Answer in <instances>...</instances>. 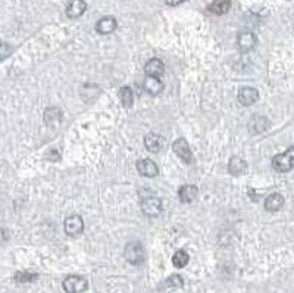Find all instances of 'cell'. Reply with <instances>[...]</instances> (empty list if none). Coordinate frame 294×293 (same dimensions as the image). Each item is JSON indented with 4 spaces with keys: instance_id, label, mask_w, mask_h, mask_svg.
<instances>
[{
    "instance_id": "1",
    "label": "cell",
    "mask_w": 294,
    "mask_h": 293,
    "mask_svg": "<svg viewBox=\"0 0 294 293\" xmlns=\"http://www.w3.org/2000/svg\"><path fill=\"white\" fill-rule=\"evenodd\" d=\"M272 166L278 172H288L294 166V147H288L287 152L275 155L272 158Z\"/></svg>"
},
{
    "instance_id": "2",
    "label": "cell",
    "mask_w": 294,
    "mask_h": 293,
    "mask_svg": "<svg viewBox=\"0 0 294 293\" xmlns=\"http://www.w3.org/2000/svg\"><path fill=\"white\" fill-rule=\"evenodd\" d=\"M124 257L132 265H140L144 261V249L140 242H129L125 246Z\"/></svg>"
},
{
    "instance_id": "3",
    "label": "cell",
    "mask_w": 294,
    "mask_h": 293,
    "mask_svg": "<svg viewBox=\"0 0 294 293\" xmlns=\"http://www.w3.org/2000/svg\"><path fill=\"white\" fill-rule=\"evenodd\" d=\"M62 286H63V290L66 293H83L87 290L89 283L81 275H69L63 280Z\"/></svg>"
},
{
    "instance_id": "4",
    "label": "cell",
    "mask_w": 294,
    "mask_h": 293,
    "mask_svg": "<svg viewBox=\"0 0 294 293\" xmlns=\"http://www.w3.org/2000/svg\"><path fill=\"white\" fill-rule=\"evenodd\" d=\"M84 231V221L80 215L72 214L65 220V233L71 238H77Z\"/></svg>"
},
{
    "instance_id": "5",
    "label": "cell",
    "mask_w": 294,
    "mask_h": 293,
    "mask_svg": "<svg viewBox=\"0 0 294 293\" xmlns=\"http://www.w3.org/2000/svg\"><path fill=\"white\" fill-rule=\"evenodd\" d=\"M141 211L147 217H158L162 212V202L159 198L150 196L141 201Z\"/></svg>"
},
{
    "instance_id": "6",
    "label": "cell",
    "mask_w": 294,
    "mask_h": 293,
    "mask_svg": "<svg viewBox=\"0 0 294 293\" xmlns=\"http://www.w3.org/2000/svg\"><path fill=\"white\" fill-rule=\"evenodd\" d=\"M172 149L175 152V155H178V158H181L185 164H190L193 161V155H191V149H190V145L187 143L185 139H178L174 142L172 145Z\"/></svg>"
},
{
    "instance_id": "7",
    "label": "cell",
    "mask_w": 294,
    "mask_h": 293,
    "mask_svg": "<svg viewBox=\"0 0 294 293\" xmlns=\"http://www.w3.org/2000/svg\"><path fill=\"white\" fill-rule=\"evenodd\" d=\"M257 44V38L253 33L250 31H244V33H240L239 37H237V46L241 52H250L256 47Z\"/></svg>"
},
{
    "instance_id": "8",
    "label": "cell",
    "mask_w": 294,
    "mask_h": 293,
    "mask_svg": "<svg viewBox=\"0 0 294 293\" xmlns=\"http://www.w3.org/2000/svg\"><path fill=\"white\" fill-rule=\"evenodd\" d=\"M260 94L255 87H241L239 92V100L243 106H250L259 100Z\"/></svg>"
},
{
    "instance_id": "9",
    "label": "cell",
    "mask_w": 294,
    "mask_h": 293,
    "mask_svg": "<svg viewBox=\"0 0 294 293\" xmlns=\"http://www.w3.org/2000/svg\"><path fill=\"white\" fill-rule=\"evenodd\" d=\"M137 171L147 179H153L159 174L158 165L155 164L152 159H138L137 161Z\"/></svg>"
},
{
    "instance_id": "10",
    "label": "cell",
    "mask_w": 294,
    "mask_h": 293,
    "mask_svg": "<svg viewBox=\"0 0 294 293\" xmlns=\"http://www.w3.org/2000/svg\"><path fill=\"white\" fill-rule=\"evenodd\" d=\"M144 73L147 74V77H161L162 74L165 73V64L161 59L153 57V59L146 62Z\"/></svg>"
},
{
    "instance_id": "11",
    "label": "cell",
    "mask_w": 294,
    "mask_h": 293,
    "mask_svg": "<svg viewBox=\"0 0 294 293\" xmlns=\"http://www.w3.org/2000/svg\"><path fill=\"white\" fill-rule=\"evenodd\" d=\"M87 9V3L84 0H71L66 6V15L68 18H80Z\"/></svg>"
},
{
    "instance_id": "12",
    "label": "cell",
    "mask_w": 294,
    "mask_h": 293,
    "mask_svg": "<svg viewBox=\"0 0 294 293\" xmlns=\"http://www.w3.org/2000/svg\"><path fill=\"white\" fill-rule=\"evenodd\" d=\"M116 27H118L116 19L113 18V17H105V18H102L96 24V31L99 34H103L105 36V34L113 33L116 30Z\"/></svg>"
},
{
    "instance_id": "13",
    "label": "cell",
    "mask_w": 294,
    "mask_h": 293,
    "mask_svg": "<svg viewBox=\"0 0 294 293\" xmlns=\"http://www.w3.org/2000/svg\"><path fill=\"white\" fill-rule=\"evenodd\" d=\"M144 90H146L150 96H158L161 94L164 90V83L159 80V77H147L144 80Z\"/></svg>"
},
{
    "instance_id": "14",
    "label": "cell",
    "mask_w": 294,
    "mask_h": 293,
    "mask_svg": "<svg viewBox=\"0 0 294 293\" xmlns=\"http://www.w3.org/2000/svg\"><path fill=\"white\" fill-rule=\"evenodd\" d=\"M197 193H199V190H197L196 186H193V184H185L183 187H180V190H178V198H180V201L183 202V203H191V202L197 198Z\"/></svg>"
},
{
    "instance_id": "15",
    "label": "cell",
    "mask_w": 294,
    "mask_h": 293,
    "mask_svg": "<svg viewBox=\"0 0 294 293\" xmlns=\"http://www.w3.org/2000/svg\"><path fill=\"white\" fill-rule=\"evenodd\" d=\"M144 146L150 152H159L164 147V139L159 134L149 133L146 137H144Z\"/></svg>"
},
{
    "instance_id": "16",
    "label": "cell",
    "mask_w": 294,
    "mask_h": 293,
    "mask_svg": "<svg viewBox=\"0 0 294 293\" xmlns=\"http://www.w3.org/2000/svg\"><path fill=\"white\" fill-rule=\"evenodd\" d=\"M284 205V196L279 193H272L265 199V209L268 212H276L282 208Z\"/></svg>"
},
{
    "instance_id": "17",
    "label": "cell",
    "mask_w": 294,
    "mask_h": 293,
    "mask_svg": "<svg viewBox=\"0 0 294 293\" xmlns=\"http://www.w3.org/2000/svg\"><path fill=\"white\" fill-rule=\"evenodd\" d=\"M228 171L233 174V175H243L246 171H247V164L243 158L239 156H233L228 162Z\"/></svg>"
},
{
    "instance_id": "18",
    "label": "cell",
    "mask_w": 294,
    "mask_h": 293,
    "mask_svg": "<svg viewBox=\"0 0 294 293\" xmlns=\"http://www.w3.org/2000/svg\"><path fill=\"white\" fill-rule=\"evenodd\" d=\"M231 8V0H213L209 5V12L213 15H224L230 11Z\"/></svg>"
},
{
    "instance_id": "19",
    "label": "cell",
    "mask_w": 294,
    "mask_h": 293,
    "mask_svg": "<svg viewBox=\"0 0 294 293\" xmlns=\"http://www.w3.org/2000/svg\"><path fill=\"white\" fill-rule=\"evenodd\" d=\"M269 127V121L265 116H253L252 121L249 123V129L252 130V133H262Z\"/></svg>"
},
{
    "instance_id": "20",
    "label": "cell",
    "mask_w": 294,
    "mask_h": 293,
    "mask_svg": "<svg viewBox=\"0 0 294 293\" xmlns=\"http://www.w3.org/2000/svg\"><path fill=\"white\" fill-rule=\"evenodd\" d=\"M62 121V110L57 108H49L44 112V123L49 126H55Z\"/></svg>"
},
{
    "instance_id": "21",
    "label": "cell",
    "mask_w": 294,
    "mask_h": 293,
    "mask_svg": "<svg viewBox=\"0 0 294 293\" xmlns=\"http://www.w3.org/2000/svg\"><path fill=\"white\" fill-rule=\"evenodd\" d=\"M119 99H121V102L125 108H131L132 102H134V93L131 90V87H127V86L122 87L119 90Z\"/></svg>"
},
{
    "instance_id": "22",
    "label": "cell",
    "mask_w": 294,
    "mask_h": 293,
    "mask_svg": "<svg viewBox=\"0 0 294 293\" xmlns=\"http://www.w3.org/2000/svg\"><path fill=\"white\" fill-rule=\"evenodd\" d=\"M188 261H190V257L185 251H177L172 257V264L177 268H184L188 264Z\"/></svg>"
},
{
    "instance_id": "23",
    "label": "cell",
    "mask_w": 294,
    "mask_h": 293,
    "mask_svg": "<svg viewBox=\"0 0 294 293\" xmlns=\"http://www.w3.org/2000/svg\"><path fill=\"white\" fill-rule=\"evenodd\" d=\"M37 274H33V273H24V271H19L17 274L14 275V280L17 281V283H31V281H34L37 280Z\"/></svg>"
},
{
    "instance_id": "24",
    "label": "cell",
    "mask_w": 294,
    "mask_h": 293,
    "mask_svg": "<svg viewBox=\"0 0 294 293\" xmlns=\"http://www.w3.org/2000/svg\"><path fill=\"white\" fill-rule=\"evenodd\" d=\"M165 284H166V287H183L184 280L181 275L174 274V275H171V277L166 280Z\"/></svg>"
},
{
    "instance_id": "25",
    "label": "cell",
    "mask_w": 294,
    "mask_h": 293,
    "mask_svg": "<svg viewBox=\"0 0 294 293\" xmlns=\"http://www.w3.org/2000/svg\"><path fill=\"white\" fill-rule=\"evenodd\" d=\"M12 53V46L0 40V59H5Z\"/></svg>"
},
{
    "instance_id": "26",
    "label": "cell",
    "mask_w": 294,
    "mask_h": 293,
    "mask_svg": "<svg viewBox=\"0 0 294 293\" xmlns=\"http://www.w3.org/2000/svg\"><path fill=\"white\" fill-rule=\"evenodd\" d=\"M47 158L50 159V161H53V162H56V161H59V158H60V155L56 152V150H52L49 155H47Z\"/></svg>"
},
{
    "instance_id": "27",
    "label": "cell",
    "mask_w": 294,
    "mask_h": 293,
    "mask_svg": "<svg viewBox=\"0 0 294 293\" xmlns=\"http://www.w3.org/2000/svg\"><path fill=\"white\" fill-rule=\"evenodd\" d=\"M8 239H9V236H8V233H6V230L0 227V245H2V243H5Z\"/></svg>"
},
{
    "instance_id": "28",
    "label": "cell",
    "mask_w": 294,
    "mask_h": 293,
    "mask_svg": "<svg viewBox=\"0 0 294 293\" xmlns=\"http://www.w3.org/2000/svg\"><path fill=\"white\" fill-rule=\"evenodd\" d=\"M166 5H169V6H178V5H181L184 2H187V0H165Z\"/></svg>"
}]
</instances>
